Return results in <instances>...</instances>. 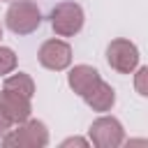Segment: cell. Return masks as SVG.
<instances>
[{
	"label": "cell",
	"instance_id": "obj_6",
	"mask_svg": "<svg viewBox=\"0 0 148 148\" xmlns=\"http://www.w3.org/2000/svg\"><path fill=\"white\" fill-rule=\"evenodd\" d=\"M42 67L46 69H53V72H60L65 69L69 62H72V49L67 42H60V39H46L42 46H39V53H37Z\"/></svg>",
	"mask_w": 148,
	"mask_h": 148
},
{
	"label": "cell",
	"instance_id": "obj_12",
	"mask_svg": "<svg viewBox=\"0 0 148 148\" xmlns=\"http://www.w3.org/2000/svg\"><path fill=\"white\" fill-rule=\"evenodd\" d=\"M134 88H136V92H139V95L148 97V65H146V67H141V69L134 74Z\"/></svg>",
	"mask_w": 148,
	"mask_h": 148
},
{
	"label": "cell",
	"instance_id": "obj_11",
	"mask_svg": "<svg viewBox=\"0 0 148 148\" xmlns=\"http://www.w3.org/2000/svg\"><path fill=\"white\" fill-rule=\"evenodd\" d=\"M14 67H16V53L7 46H0V76L14 72Z\"/></svg>",
	"mask_w": 148,
	"mask_h": 148
},
{
	"label": "cell",
	"instance_id": "obj_5",
	"mask_svg": "<svg viewBox=\"0 0 148 148\" xmlns=\"http://www.w3.org/2000/svg\"><path fill=\"white\" fill-rule=\"evenodd\" d=\"M106 60L116 72L130 74L139 65V51L130 39H113L106 46Z\"/></svg>",
	"mask_w": 148,
	"mask_h": 148
},
{
	"label": "cell",
	"instance_id": "obj_16",
	"mask_svg": "<svg viewBox=\"0 0 148 148\" xmlns=\"http://www.w3.org/2000/svg\"><path fill=\"white\" fill-rule=\"evenodd\" d=\"M0 37H2V25H0Z\"/></svg>",
	"mask_w": 148,
	"mask_h": 148
},
{
	"label": "cell",
	"instance_id": "obj_15",
	"mask_svg": "<svg viewBox=\"0 0 148 148\" xmlns=\"http://www.w3.org/2000/svg\"><path fill=\"white\" fill-rule=\"evenodd\" d=\"M127 146H148V139H130Z\"/></svg>",
	"mask_w": 148,
	"mask_h": 148
},
{
	"label": "cell",
	"instance_id": "obj_10",
	"mask_svg": "<svg viewBox=\"0 0 148 148\" xmlns=\"http://www.w3.org/2000/svg\"><path fill=\"white\" fill-rule=\"evenodd\" d=\"M2 88L14 90V92H21V95H25V97H32V95H35V83H32V79H30L28 74H23V72L7 76Z\"/></svg>",
	"mask_w": 148,
	"mask_h": 148
},
{
	"label": "cell",
	"instance_id": "obj_4",
	"mask_svg": "<svg viewBox=\"0 0 148 148\" xmlns=\"http://www.w3.org/2000/svg\"><path fill=\"white\" fill-rule=\"evenodd\" d=\"M88 134H90V141H92L97 148H116V146H120V143L125 141V130H123L120 120L113 118V116H102V118H97V120L90 125Z\"/></svg>",
	"mask_w": 148,
	"mask_h": 148
},
{
	"label": "cell",
	"instance_id": "obj_3",
	"mask_svg": "<svg viewBox=\"0 0 148 148\" xmlns=\"http://www.w3.org/2000/svg\"><path fill=\"white\" fill-rule=\"evenodd\" d=\"M51 28L60 37H72L83 28V9L76 2H60L51 12Z\"/></svg>",
	"mask_w": 148,
	"mask_h": 148
},
{
	"label": "cell",
	"instance_id": "obj_8",
	"mask_svg": "<svg viewBox=\"0 0 148 148\" xmlns=\"http://www.w3.org/2000/svg\"><path fill=\"white\" fill-rule=\"evenodd\" d=\"M67 81H69V88H72L76 95L83 97V95H88V92L102 81V76H99V72H97L95 67H90V65H76V67H72Z\"/></svg>",
	"mask_w": 148,
	"mask_h": 148
},
{
	"label": "cell",
	"instance_id": "obj_7",
	"mask_svg": "<svg viewBox=\"0 0 148 148\" xmlns=\"http://www.w3.org/2000/svg\"><path fill=\"white\" fill-rule=\"evenodd\" d=\"M0 106L5 109V113L14 123H23V120L30 118V97H25L21 92L2 88V92H0Z\"/></svg>",
	"mask_w": 148,
	"mask_h": 148
},
{
	"label": "cell",
	"instance_id": "obj_13",
	"mask_svg": "<svg viewBox=\"0 0 148 148\" xmlns=\"http://www.w3.org/2000/svg\"><path fill=\"white\" fill-rule=\"evenodd\" d=\"M12 125H14V120H12V118L5 113V109L0 106V139H2L9 130H12Z\"/></svg>",
	"mask_w": 148,
	"mask_h": 148
},
{
	"label": "cell",
	"instance_id": "obj_2",
	"mask_svg": "<svg viewBox=\"0 0 148 148\" xmlns=\"http://www.w3.org/2000/svg\"><path fill=\"white\" fill-rule=\"evenodd\" d=\"M5 21H7V28L14 35H30L42 25V12L30 0H16L7 9Z\"/></svg>",
	"mask_w": 148,
	"mask_h": 148
},
{
	"label": "cell",
	"instance_id": "obj_9",
	"mask_svg": "<svg viewBox=\"0 0 148 148\" xmlns=\"http://www.w3.org/2000/svg\"><path fill=\"white\" fill-rule=\"evenodd\" d=\"M83 99H86V104H88L90 109H95V111H109V109L113 106V102H116V92H113V88L102 79L88 95H83Z\"/></svg>",
	"mask_w": 148,
	"mask_h": 148
},
{
	"label": "cell",
	"instance_id": "obj_14",
	"mask_svg": "<svg viewBox=\"0 0 148 148\" xmlns=\"http://www.w3.org/2000/svg\"><path fill=\"white\" fill-rule=\"evenodd\" d=\"M67 146H88V141L86 139H79V136H72V139H65L62 141V148H67Z\"/></svg>",
	"mask_w": 148,
	"mask_h": 148
},
{
	"label": "cell",
	"instance_id": "obj_1",
	"mask_svg": "<svg viewBox=\"0 0 148 148\" xmlns=\"http://www.w3.org/2000/svg\"><path fill=\"white\" fill-rule=\"evenodd\" d=\"M49 143V130L42 120H23L16 130H9L2 136L7 148H42Z\"/></svg>",
	"mask_w": 148,
	"mask_h": 148
}]
</instances>
